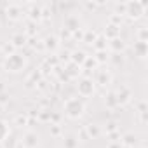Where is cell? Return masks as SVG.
<instances>
[{"mask_svg": "<svg viewBox=\"0 0 148 148\" xmlns=\"http://www.w3.org/2000/svg\"><path fill=\"white\" fill-rule=\"evenodd\" d=\"M63 112L68 119L77 120L86 113V103L82 101V98H68L63 105Z\"/></svg>", "mask_w": 148, "mask_h": 148, "instance_id": "obj_1", "label": "cell"}, {"mask_svg": "<svg viewBox=\"0 0 148 148\" xmlns=\"http://www.w3.org/2000/svg\"><path fill=\"white\" fill-rule=\"evenodd\" d=\"M25 66H26V59H25V56H21L18 52H12V54L5 56V59H4V68L11 73H19L25 70Z\"/></svg>", "mask_w": 148, "mask_h": 148, "instance_id": "obj_2", "label": "cell"}, {"mask_svg": "<svg viewBox=\"0 0 148 148\" xmlns=\"http://www.w3.org/2000/svg\"><path fill=\"white\" fill-rule=\"evenodd\" d=\"M146 11V4L145 2H139V0H132V2H125V7H124V14L129 18V19H139Z\"/></svg>", "mask_w": 148, "mask_h": 148, "instance_id": "obj_3", "label": "cell"}, {"mask_svg": "<svg viewBox=\"0 0 148 148\" xmlns=\"http://www.w3.org/2000/svg\"><path fill=\"white\" fill-rule=\"evenodd\" d=\"M94 89H96V84H94V80L89 79V77L80 79L79 84H77L79 96H82V98H89V96H92V94H94Z\"/></svg>", "mask_w": 148, "mask_h": 148, "instance_id": "obj_4", "label": "cell"}, {"mask_svg": "<svg viewBox=\"0 0 148 148\" xmlns=\"http://www.w3.org/2000/svg\"><path fill=\"white\" fill-rule=\"evenodd\" d=\"M40 143V138L35 131H26L21 138V146L23 148H37Z\"/></svg>", "mask_w": 148, "mask_h": 148, "instance_id": "obj_5", "label": "cell"}, {"mask_svg": "<svg viewBox=\"0 0 148 148\" xmlns=\"http://www.w3.org/2000/svg\"><path fill=\"white\" fill-rule=\"evenodd\" d=\"M132 98V92L131 89L127 87H120V91L115 92V99H117V106H122V105H127Z\"/></svg>", "mask_w": 148, "mask_h": 148, "instance_id": "obj_6", "label": "cell"}, {"mask_svg": "<svg viewBox=\"0 0 148 148\" xmlns=\"http://www.w3.org/2000/svg\"><path fill=\"white\" fill-rule=\"evenodd\" d=\"M82 73V68L79 64H73V63H68L66 68H64V79L66 80H73V79H79V75Z\"/></svg>", "mask_w": 148, "mask_h": 148, "instance_id": "obj_7", "label": "cell"}, {"mask_svg": "<svg viewBox=\"0 0 148 148\" xmlns=\"http://www.w3.org/2000/svg\"><path fill=\"white\" fill-rule=\"evenodd\" d=\"M5 16H7V19H11V21H19L21 16H23V11H21L19 5H14V4H12V5H7Z\"/></svg>", "mask_w": 148, "mask_h": 148, "instance_id": "obj_8", "label": "cell"}, {"mask_svg": "<svg viewBox=\"0 0 148 148\" xmlns=\"http://www.w3.org/2000/svg\"><path fill=\"white\" fill-rule=\"evenodd\" d=\"M132 51H134V56H136V58H139V59L146 58V56H148V42H139V40L134 42Z\"/></svg>", "mask_w": 148, "mask_h": 148, "instance_id": "obj_9", "label": "cell"}, {"mask_svg": "<svg viewBox=\"0 0 148 148\" xmlns=\"http://www.w3.org/2000/svg\"><path fill=\"white\" fill-rule=\"evenodd\" d=\"M87 59V54L84 52V51H73L71 52V56H70V63H73V64H79L80 68H82V64H84V61Z\"/></svg>", "mask_w": 148, "mask_h": 148, "instance_id": "obj_10", "label": "cell"}, {"mask_svg": "<svg viewBox=\"0 0 148 148\" xmlns=\"http://www.w3.org/2000/svg\"><path fill=\"white\" fill-rule=\"evenodd\" d=\"M103 37L106 38V40H112V38H117V37H120V26H115V25H106V28H105V33H103Z\"/></svg>", "mask_w": 148, "mask_h": 148, "instance_id": "obj_11", "label": "cell"}, {"mask_svg": "<svg viewBox=\"0 0 148 148\" xmlns=\"http://www.w3.org/2000/svg\"><path fill=\"white\" fill-rule=\"evenodd\" d=\"M108 47H110V51H113L115 54H119V52H122V51L125 49V42H124L120 37H117V38L108 40Z\"/></svg>", "mask_w": 148, "mask_h": 148, "instance_id": "obj_12", "label": "cell"}, {"mask_svg": "<svg viewBox=\"0 0 148 148\" xmlns=\"http://www.w3.org/2000/svg\"><path fill=\"white\" fill-rule=\"evenodd\" d=\"M79 28H80V21H79L77 16H68L64 19V30H68V32H77Z\"/></svg>", "mask_w": 148, "mask_h": 148, "instance_id": "obj_13", "label": "cell"}, {"mask_svg": "<svg viewBox=\"0 0 148 148\" xmlns=\"http://www.w3.org/2000/svg\"><path fill=\"white\" fill-rule=\"evenodd\" d=\"M44 45H45V49L47 51H56L58 47H59V40H58V37H54V35H49V37H45V40H44Z\"/></svg>", "mask_w": 148, "mask_h": 148, "instance_id": "obj_14", "label": "cell"}, {"mask_svg": "<svg viewBox=\"0 0 148 148\" xmlns=\"http://www.w3.org/2000/svg\"><path fill=\"white\" fill-rule=\"evenodd\" d=\"M110 80H112V75L108 71H98V75H96V80H94V84H99V86H106V84H110Z\"/></svg>", "mask_w": 148, "mask_h": 148, "instance_id": "obj_15", "label": "cell"}, {"mask_svg": "<svg viewBox=\"0 0 148 148\" xmlns=\"http://www.w3.org/2000/svg\"><path fill=\"white\" fill-rule=\"evenodd\" d=\"M11 134V127L5 120H0V143H4Z\"/></svg>", "mask_w": 148, "mask_h": 148, "instance_id": "obj_16", "label": "cell"}, {"mask_svg": "<svg viewBox=\"0 0 148 148\" xmlns=\"http://www.w3.org/2000/svg\"><path fill=\"white\" fill-rule=\"evenodd\" d=\"M86 134H87V138L89 139H96L99 134H101V131H99V127L98 125H94V124H89V125H86Z\"/></svg>", "mask_w": 148, "mask_h": 148, "instance_id": "obj_17", "label": "cell"}, {"mask_svg": "<svg viewBox=\"0 0 148 148\" xmlns=\"http://www.w3.org/2000/svg\"><path fill=\"white\" fill-rule=\"evenodd\" d=\"M120 143H122V146H127V148H134V145H136V136H134L132 132H127V134H124V136H122Z\"/></svg>", "mask_w": 148, "mask_h": 148, "instance_id": "obj_18", "label": "cell"}, {"mask_svg": "<svg viewBox=\"0 0 148 148\" xmlns=\"http://www.w3.org/2000/svg\"><path fill=\"white\" fill-rule=\"evenodd\" d=\"M92 45H94L96 51H106V47H108V40L101 35V37H96V40L92 42Z\"/></svg>", "mask_w": 148, "mask_h": 148, "instance_id": "obj_19", "label": "cell"}, {"mask_svg": "<svg viewBox=\"0 0 148 148\" xmlns=\"http://www.w3.org/2000/svg\"><path fill=\"white\" fill-rule=\"evenodd\" d=\"M32 5V11H30V19L32 21H38L42 19V7L35 5V4H30Z\"/></svg>", "mask_w": 148, "mask_h": 148, "instance_id": "obj_20", "label": "cell"}, {"mask_svg": "<svg viewBox=\"0 0 148 148\" xmlns=\"http://www.w3.org/2000/svg\"><path fill=\"white\" fill-rule=\"evenodd\" d=\"M11 42H12V47H23L26 44V37L23 33H16V35H12Z\"/></svg>", "mask_w": 148, "mask_h": 148, "instance_id": "obj_21", "label": "cell"}, {"mask_svg": "<svg viewBox=\"0 0 148 148\" xmlns=\"http://www.w3.org/2000/svg\"><path fill=\"white\" fill-rule=\"evenodd\" d=\"M63 145H64V148H79V138L77 136H66Z\"/></svg>", "mask_w": 148, "mask_h": 148, "instance_id": "obj_22", "label": "cell"}, {"mask_svg": "<svg viewBox=\"0 0 148 148\" xmlns=\"http://www.w3.org/2000/svg\"><path fill=\"white\" fill-rule=\"evenodd\" d=\"M94 59H96L98 64H103V63H106L110 59V54H108V51H98L96 56H94Z\"/></svg>", "mask_w": 148, "mask_h": 148, "instance_id": "obj_23", "label": "cell"}, {"mask_svg": "<svg viewBox=\"0 0 148 148\" xmlns=\"http://www.w3.org/2000/svg\"><path fill=\"white\" fill-rule=\"evenodd\" d=\"M96 32H91V30H86L84 32V37H82V42H86V44H92L94 40H96Z\"/></svg>", "mask_w": 148, "mask_h": 148, "instance_id": "obj_24", "label": "cell"}, {"mask_svg": "<svg viewBox=\"0 0 148 148\" xmlns=\"http://www.w3.org/2000/svg\"><path fill=\"white\" fill-rule=\"evenodd\" d=\"M105 98H106V99H105V103H106V106H108V108H117V99H115V92H113V91H112V92H108Z\"/></svg>", "mask_w": 148, "mask_h": 148, "instance_id": "obj_25", "label": "cell"}, {"mask_svg": "<svg viewBox=\"0 0 148 148\" xmlns=\"http://www.w3.org/2000/svg\"><path fill=\"white\" fill-rule=\"evenodd\" d=\"M138 40L139 42H148V28L146 26H141L138 30Z\"/></svg>", "mask_w": 148, "mask_h": 148, "instance_id": "obj_26", "label": "cell"}, {"mask_svg": "<svg viewBox=\"0 0 148 148\" xmlns=\"http://www.w3.org/2000/svg\"><path fill=\"white\" fill-rule=\"evenodd\" d=\"M16 125H19V127H23V125H26L28 124V115L26 113H19V115H16Z\"/></svg>", "mask_w": 148, "mask_h": 148, "instance_id": "obj_27", "label": "cell"}, {"mask_svg": "<svg viewBox=\"0 0 148 148\" xmlns=\"http://www.w3.org/2000/svg\"><path fill=\"white\" fill-rule=\"evenodd\" d=\"M108 23H110V25H115V26H120V25H122V14H117V12L112 14L110 19H108Z\"/></svg>", "mask_w": 148, "mask_h": 148, "instance_id": "obj_28", "label": "cell"}, {"mask_svg": "<svg viewBox=\"0 0 148 148\" xmlns=\"http://www.w3.org/2000/svg\"><path fill=\"white\" fill-rule=\"evenodd\" d=\"M98 63H96V59L94 58H91V56H87V59L84 61V64H82V68H94Z\"/></svg>", "mask_w": 148, "mask_h": 148, "instance_id": "obj_29", "label": "cell"}, {"mask_svg": "<svg viewBox=\"0 0 148 148\" xmlns=\"http://www.w3.org/2000/svg\"><path fill=\"white\" fill-rule=\"evenodd\" d=\"M51 134L52 136H59L61 134V125L59 124H51Z\"/></svg>", "mask_w": 148, "mask_h": 148, "instance_id": "obj_30", "label": "cell"}, {"mask_svg": "<svg viewBox=\"0 0 148 148\" xmlns=\"http://www.w3.org/2000/svg\"><path fill=\"white\" fill-rule=\"evenodd\" d=\"M51 113L52 112H49V110H42V113H38V117L42 120H51Z\"/></svg>", "mask_w": 148, "mask_h": 148, "instance_id": "obj_31", "label": "cell"}, {"mask_svg": "<svg viewBox=\"0 0 148 148\" xmlns=\"http://www.w3.org/2000/svg\"><path fill=\"white\" fill-rule=\"evenodd\" d=\"M115 131H117V124H115V122H108L106 132H108V134H112V132H115Z\"/></svg>", "mask_w": 148, "mask_h": 148, "instance_id": "obj_32", "label": "cell"}, {"mask_svg": "<svg viewBox=\"0 0 148 148\" xmlns=\"http://www.w3.org/2000/svg\"><path fill=\"white\" fill-rule=\"evenodd\" d=\"M106 148H122V143L120 141H110Z\"/></svg>", "mask_w": 148, "mask_h": 148, "instance_id": "obj_33", "label": "cell"}, {"mask_svg": "<svg viewBox=\"0 0 148 148\" xmlns=\"http://www.w3.org/2000/svg\"><path fill=\"white\" fill-rule=\"evenodd\" d=\"M138 112H139V113H145V112H146V103H145V101L138 103Z\"/></svg>", "mask_w": 148, "mask_h": 148, "instance_id": "obj_34", "label": "cell"}, {"mask_svg": "<svg viewBox=\"0 0 148 148\" xmlns=\"http://www.w3.org/2000/svg\"><path fill=\"white\" fill-rule=\"evenodd\" d=\"M51 14H49V9H42V19H47Z\"/></svg>", "mask_w": 148, "mask_h": 148, "instance_id": "obj_35", "label": "cell"}, {"mask_svg": "<svg viewBox=\"0 0 148 148\" xmlns=\"http://www.w3.org/2000/svg\"><path fill=\"white\" fill-rule=\"evenodd\" d=\"M86 7H87V9H96V4H94V2H92V4H91V2H87V4H86Z\"/></svg>", "mask_w": 148, "mask_h": 148, "instance_id": "obj_36", "label": "cell"}, {"mask_svg": "<svg viewBox=\"0 0 148 148\" xmlns=\"http://www.w3.org/2000/svg\"><path fill=\"white\" fill-rule=\"evenodd\" d=\"M0 148H4V145H2V143H0Z\"/></svg>", "mask_w": 148, "mask_h": 148, "instance_id": "obj_37", "label": "cell"}, {"mask_svg": "<svg viewBox=\"0 0 148 148\" xmlns=\"http://www.w3.org/2000/svg\"><path fill=\"white\" fill-rule=\"evenodd\" d=\"M122 148H127V146H122Z\"/></svg>", "mask_w": 148, "mask_h": 148, "instance_id": "obj_38", "label": "cell"}]
</instances>
